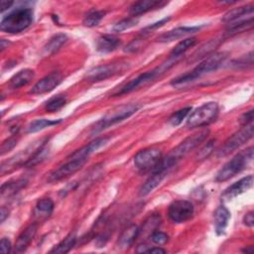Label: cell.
I'll return each instance as SVG.
<instances>
[{
	"instance_id": "9",
	"label": "cell",
	"mask_w": 254,
	"mask_h": 254,
	"mask_svg": "<svg viewBox=\"0 0 254 254\" xmlns=\"http://www.w3.org/2000/svg\"><path fill=\"white\" fill-rule=\"evenodd\" d=\"M162 159V152L156 148H148L141 150L134 157L135 167L142 171L147 172L153 170Z\"/></svg>"
},
{
	"instance_id": "5",
	"label": "cell",
	"mask_w": 254,
	"mask_h": 254,
	"mask_svg": "<svg viewBox=\"0 0 254 254\" xmlns=\"http://www.w3.org/2000/svg\"><path fill=\"white\" fill-rule=\"evenodd\" d=\"M218 112L219 107L216 102H206L197 107L194 111H192L190 114L187 120V127L192 129L206 126L216 119Z\"/></svg>"
},
{
	"instance_id": "10",
	"label": "cell",
	"mask_w": 254,
	"mask_h": 254,
	"mask_svg": "<svg viewBox=\"0 0 254 254\" xmlns=\"http://www.w3.org/2000/svg\"><path fill=\"white\" fill-rule=\"evenodd\" d=\"M193 205L190 201L180 199L173 201L168 208V216L169 218L176 222L182 223L190 219L193 215Z\"/></svg>"
},
{
	"instance_id": "29",
	"label": "cell",
	"mask_w": 254,
	"mask_h": 254,
	"mask_svg": "<svg viewBox=\"0 0 254 254\" xmlns=\"http://www.w3.org/2000/svg\"><path fill=\"white\" fill-rule=\"evenodd\" d=\"M67 41V37L64 34H57L52 37L45 46V52L47 54H53L60 50V48Z\"/></svg>"
},
{
	"instance_id": "31",
	"label": "cell",
	"mask_w": 254,
	"mask_h": 254,
	"mask_svg": "<svg viewBox=\"0 0 254 254\" xmlns=\"http://www.w3.org/2000/svg\"><path fill=\"white\" fill-rule=\"evenodd\" d=\"M104 15H105L104 11L91 10L85 15L82 23L85 27H95L100 23V21L103 19Z\"/></svg>"
},
{
	"instance_id": "18",
	"label": "cell",
	"mask_w": 254,
	"mask_h": 254,
	"mask_svg": "<svg viewBox=\"0 0 254 254\" xmlns=\"http://www.w3.org/2000/svg\"><path fill=\"white\" fill-rule=\"evenodd\" d=\"M168 172L162 170H153V174L149 177V179L142 185L139 190L140 196H145L149 194L153 190H155L164 180Z\"/></svg>"
},
{
	"instance_id": "39",
	"label": "cell",
	"mask_w": 254,
	"mask_h": 254,
	"mask_svg": "<svg viewBox=\"0 0 254 254\" xmlns=\"http://www.w3.org/2000/svg\"><path fill=\"white\" fill-rule=\"evenodd\" d=\"M170 20V18H165L163 20H160L159 22H156V23H153L149 26H147L146 28H144L142 31H141V35H146V34H149L151 33L153 30H156L158 28H160L161 26H163L165 23H167L168 21Z\"/></svg>"
},
{
	"instance_id": "4",
	"label": "cell",
	"mask_w": 254,
	"mask_h": 254,
	"mask_svg": "<svg viewBox=\"0 0 254 254\" xmlns=\"http://www.w3.org/2000/svg\"><path fill=\"white\" fill-rule=\"evenodd\" d=\"M252 159H253V147L250 146L246 150L235 155L226 164H224L223 167L217 172L215 176V181L218 183H221L231 179L236 174L240 173L243 169H245V167H247L248 164L251 163Z\"/></svg>"
},
{
	"instance_id": "42",
	"label": "cell",
	"mask_w": 254,
	"mask_h": 254,
	"mask_svg": "<svg viewBox=\"0 0 254 254\" xmlns=\"http://www.w3.org/2000/svg\"><path fill=\"white\" fill-rule=\"evenodd\" d=\"M0 248H1V252L4 254H7L10 252L11 250V243L9 241V239L7 238H2L1 239V243H0Z\"/></svg>"
},
{
	"instance_id": "44",
	"label": "cell",
	"mask_w": 254,
	"mask_h": 254,
	"mask_svg": "<svg viewBox=\"0 0 254 254\" xmlns=\"http://www.w3.org/2000/svg\"><path fill=\"white\" fill-rule=\"evenodd\" d=\"M13 5L12 1H7V0H2L1 1V13H3L5 10L9 9Z\"/></svg>"
},
{
	"instance_id": "36",
	"label": "cell",
	"mask_w": 254,
	"mask_h": 254,
	"mask_svg": "<svg viewBox=\"0 0 254 254\" xmlns=\"http://www.w3.org/2000/svg\"><path fill=\"white\" fill-rule=\"evenodd\" d=\"M253 54L249 53V55H246L236 61L233 62V64L237 67V68H247L248 66H252L253 64Z\"/></svg>"
},
{
	"instance_id": "40",
	"label": "cell",
	"mask_w": 254,
	"mask_h": 254,
	"mask_svg": "<svg viewBox=\"0 0 254 254\" xmlns=\"http://www.w3.org/2000/svg\"><path fill=\"white\" fill-rule=\"evenodd\" d=\"M212 150H213V142L211 141V142H208V144L205 145V146L199 151L197 157L199 158V160H202V159L206 158V157L211 153Z\"/></svg>"
},
{
	"instance_id": "43",
	"label": "cell",
	"mask_w": 254,
	"mask_h": 254,
	"mask_svg": "<svg viewBox=\"0 0 254 254\" xmlns=\"http://www.w3.org/2000/svg\"><path fill=\"white\" fill-rule=\"evenodd\" d=\"M243 222L246 226L252 227L254 225V216H253V211L247 212L244 217H243Z\"/></svg>"
},
{
	"instance_id": "7",
	"label": "cell",
	"mask_w": 254,
	"mask_h": 254,
	"mask_svg": "<svg viewBox=\"0 0 254 254\" xmlns=\"http://www.w3.org/2000/svg\"><path fill=\"white\" fill-rule=\"evenodd\" d=\"M253 136V123H249L247 125H244L242 129L234 133L232 136H230L224 144L219 148L217 151L218 157H224L242 146L244 143H246L248 140H250Z\"/></svg>"
},
{
	"instance_id": "47",
	"label": "cell",
	"mask_w": 254,
	"mask_h": 254,
	"mask_svg": "<svg viewBox=\"0 0 254 254\" xmlns=\"http://www.w3.org/2000/svg\"><path fill=\"white\" fill-rule=\"evenodd\" d=\"M243 252H246V253H252L253 252V247L250 246V248H245L242 250Z\"/></svg>"
},
{
	"instance_id": "15",
	"label": "cell",
	"mask_w": 254,
	"mask_h": 254,
	"mask_svg": "<svg viewBox=\"0 0 254 254\" xmlns=\"http://www.w3.org/2000/svg\"><path fill=\"white\" fill-rule=\"evenodd\" d=\"M253 15V5H246L241 6L238 8H234L230 11H228L222 18V21L229 24H234L238 22H242L247 20V18H244L245 16L251 17ZM250 19V18H248Z\"/></svg>"
},
{
	"instance_id": "14",
	"label": "cell",
	"mask_w": 254,
	"mask_h": 254,
	"mask_svg": "<svg viewBox=\"0 0 254 254\" xmlns=\"http://www.w3.org/2000/svg\"><path fill=\"white\" fill-rule=\"evenodd\" d=\"M253 185V176H247L245 178H242L241 180H239L238 182L232 184L231 186H229L222 193V197L225 199H230V198H234L237 195L247 191L249 189L252 188Z\"/></svg>"
},
{
	"instance_id": "2",
	"label": "cell",
	"mask_w": 254,
	"mask_h": 254,
	"mask_svg": "<svg viewBox=\"0 0 254 254\" xmlns=\"http://www.w3.org/2000/svg\"><path fill=\"white\" fill-rule=\"evenodd\" d=\"M33 22V10L26 7L17 8L4 16L0 23L2 32L17 34L26 30Z\"/></svg>"
},
{
	"instance_id": "45",
	"label": "cell",
	"mask_w": 254,
	"mask_h": 254,
	"mask_svg": "<svg viewBox=\"0 0 254 254\" xmlns=\"http://www.w3.org/2000/svg\"><path fill=\"white\" fill-rule=\"evenodd\" d=\"M148 253H157V254H163L166 253V251L164 249H162L161 247H153L147 250Z\"/></svg>"
},
{
	"instance_id": "8",
	"label": "cell",
	"mask_w": 254,
	"mask_h": 254,
	"mask_svg": "<svg viewBox=\"0 0 254 254\" xmlns=\"http://www.w3.org/2000/svg\"><path fill=\"white\" fill-rule=\"evenodd\" d=\"M88 158H72L69 157L68 161L64 164L61 165L59 168L55 169L48 177L49 183H56L70 177L71 175L75 174L79 171L83 165L86 163Z\"/></svg>"
},
{
	"instance_id": "38",
	"label": "cell",
	"mask_w": 254,
	"mask_h": 254,
	"mask_svg": "<svg viewBox=\"0 0 254 254\" xmlns=\"http://www.w3.org/2000/svg\"><path fill=\"white\" fill-rule=\"evenodd\" d=\"M17 143V139L15 137H11L8 138L7 140H5L2 145H1V155H4L5 153L9 152L11 149L14 148V146Z\"/></svg>"
},
{
	"instance_id": "21",
	"label": "cell",
	"mask_w": 254,
	"mask_h": 254,
	"mask_svg": "<svg viewBox=\"0 0 254 254\" xmlns=\"http://www.w3.org/2000/svg\"><path fill=\"white\" fill-rule=\"evenodd\" d=\"M109 139H110L109 137L97 138L94 141L90 142L88 145H86V146L76 150L75 152H73L69 157H72V158H88L90 154H92L93 152H95L96 150H98L99 148L104 146L108 142Z\"/></svg>"
},
{
	"instance_id": "30",
	"label": "cell",
	"mask_w": 254,
	"mask_h": 254,
	"mask_svg": "<svg viewBox=\"0 0 254 254\" xmlns=\"http://www.w3.org/2000/svg\"><path fill=\"white\" fill-rule=\"evenodd\" d=\"M195 43H196V39L193 38V37L185 39L184 41L180 42V43L172 50V52H171V54H170L171 58L177 59L178 57L182 56L186 51H188L190 48L193 47Z\"/></svg>"
},
{
	"instance_id": "26",
	"label": "cell",
	"mask_w": 254,
	"mask_h": 254,
	"mask_svg": "<svg viewBox=\"0 0 254 254\" xmlns=\"http://www.w3.org/2000/svg\"><path fill=\"white\" fill-rule=\"evenodd\" d=\"M76 242V235L74 232H70L68 235L65 236V238L61 241L57 246H55L51 253H59V254H64L71 250V248L74 246Z\"/></svg>"
},
{
	"instance_id": "3",
	"label": "cell",
	"mask_w": 254,
	"mask_h": 254,
	"mask_svg": "<svg viewBox=\"0 0 254 254\" xmlns=\"http://www.w3.org/2000/svg\"><path fill=\"white\" fill-rule=\"evenodd\" d=\"M140 107L141 106L137 103H129V104H123V105L117 106L109 110L99 121H97L94 124L91 132L93 134L98 133L118 122H121L129 118L134 113H136L140 109Z\"/></svg>"
},
{
	"instance_id": "41",
	"label": "cell",
	"mask_w": 254,
	"mask_h": 254,
	"mask_svg": "<svg viewBox=\"0 0 254 254\" xmlns=\"http://www.w3.org/2000/svg\"><path fill=\"white\" fill-rule=\"evenodd\" d=\"M242 125H247L253 121V109H250L246 113L243 114V116L240 119Z\"/></svg>"
},
{
	"instance_id": "22",
	"label": "cell",
	"mask_w": 254,
	"mask_h": 254,
	"mask_svg": "<svg viewBox=\"0 0 254 254\" xmlns=\"http://www.w3.org/2000/svg\"><path fill=\"white\" fill-rule=\"evenodd\" d=\"M120 44V40L115 36L102 35L96 41V50L100 53H110L115 51Z\"/></svg>"
},
{
	"instance_id": "16",
	"label": "cell",
	"mask_w": 254,
	"mask_h": 254,
	"mask_svg": "<svg viewBox=\"0 0 254 254\" xmlns=\"http://www.w3.org/2000/svg\"><path fill=\"white\" fill-rule=\"evenodd\" d=\"M37 228L38 225L37 223H32L30 224L28 227H26L22 233L18 236L16 243H15V251L16 252H24L28 246L30 245V243L32 242V240L34 239L36 232H37Z\"/></svg>"
},
{
	"instance_id": "6",
	"label": "cell",
	"mask_w": 254,
	"mask_h": 254,
	"mask_svg": "<svg viewBox=\"0 0 254 254\" xmlns=\"http://www.w3.org/2000/svg\"><path fill=\"white\" fill-rule=\"evenodd\" d=\"M207 135H208V130L204 129V130H201V131L186 138L175 149L172 150V152L167 156V158L172 163H174L176 165L181 159H183L191 150H193L201 142H203L205 140V138L207 137Z\"/></svg>"
},
{
	"instance_id": "35",
	"label": "cell",
	"mask_w": 254,
	"mask_h": 254,
	"mask_svg": "<svg viewBox=\"0 0 254 254\" xmlns=\"http://www.w3.org/2000/svg\"><path fill=\"white\" fill-rule=\"evenodd\" d=\"M136 23H137V20H135L134 18H126V19H123V20L119 21L118 23H116L113 27V30L115 32H122V31L132 28L133 26L136 25Z\"/></svg>"
},
{
	"instance_id": "17",
	"label": "cell",
	"mask_w": 254,
	"mask_h": 254,
	"mask_svg": "<svg viewBox=\"0 0 254 254\" xmlns=\"http://www.w3.org/2000/svg\"><path fill=\"white\" fill-rule=\"evenodd\" d=\"M167 2L165 1H157V0H142L135 2L130 6L129 12L132 16H139L151 10L161 8L166 5Z\"/></svg>"
},
{
	"instance_id": "13",
	"label": "cell",
	"mask_w": 254,
	"mask_h": 254,
	"mask_svg": "<svg viewBox=\"0 0 254 254\" xmlns=\"http://www.w3.org/2000/svg\"><path fill=\"white\" fill-rule=\"evenodd\" d=\"M120 69L121 64H107L98 65L87 71L86 78L89 81H99L118 73Z\"/></svg>"
},
{
	"instance_id": "1",
	"label": "cell",
	"mask_w": 254,
	"mask_h": 254,
	"mask_svg": "<svg viewBox=\"0 0 254 254\" xmlns=\"http://www.w3.org/2000/svg\"><path fill=\"white\" fill-rule=\"evenodd\" d=\"M226 58H227V54L224 52L214 53L213 55H210L207 58H205L190 71L174 78L171 83L172 85L177 86V85H182V84L190 82L205 73H208L217 69L224 63Z\"/></svg>"
},
{
	"instance_id": "20",
	"label": "cell",
	"mask_w": 254,
	"mask_h": 254,
	"mask_svg": "<svg viewBox=\"0 0 254 254\" xmlns=\"http://www.w3.org/2000/svg\"><path fill=\"white\" fill-rule=\"evenodd\" d=\"M214 227L218 235H221L225 232V229L228 225L230 218V212L224 205H219L214 211Z\"/></svg>"
},
{
	"instance_id": "25",
	"label": "cell",
	"mask_w": 254,
	"mask_h": 254,
	"mask_svg": "<svg viewBox=\"0 0 254 254\" xmlns=\"http://www.w3.org/2000/svg\"><path fill=\"white\" fill-rule=\"evenodd\" d=\"M139 235V227L135 224L129 225L120 235L118 239V247L120 249H126L130 247L133 242L138 238Z\"/></svg>"
},
{
	"instance_id": "33",
	"label": "cell",
	"mask_w": 254,
	"mask_h": 254,
	"mask_svg": "<svg viewBox=\"0 0 254 254\" xmlns=\"http://www.w3.org/2000/svg\"><path fill=\"white\" fill-rule=\"evenodd\" d=\"M66 103V98L64 95H57L52 97L50 100L47 101L45 105V110L47 112H55L61 109Z\"/></svg>"
},
{
	"instance_id": "19",
	"label": "cell",
	"mask_w": 254,
	"mask_h": 254,
	"mask_svg": "<svg viewBox=\"0 0 254 254\" xmlns=\"http://www.w3.org/2000/svg\"><path fill=\"white\" fill-rule=\"evenodd\" d=\"M198 30H199V27H178V28H175V29L161 35L158 38V41L162 42V43L173 42V41L181 39L187 35L192 34Z\"/></svg>"
},
{
	"instance_id": "23",
	"label": "cell",
	"mask_w": 254,
	"mask_h": 254,
	"mask_svg": "<svg viewBox=\"0 0 254 254\" xmlns=\"http://www.w3.org/2000/svg\"><path fill=\"white\" fill-rule=\"evenodd\" d=\"M35 76L34 70L30 68H25L14 74L9 80V86L13 89L20 88L24 85H27Z\"/></svg>"
},
{
	"instance_id": "24",
	"label": "cell",
	"mask_w": 254,
	"mask_h": 254,
	"mask_svg": "<svg viewBox=\"0 0 254 254\" xmlns=\"http://www.w3.org/2000/svg\"><path fill=\"white\" fill-rule=\"evenodd\" d=\"M54 210V202L51 198L40 199L34 209V216L38 221L47 219Z\"/></svg>"
},
{
	"instance_id": "32",
	"label": "cell",
	"mask_w": 254,
	"mask_h": 254,
	"mask_svg": "<svg viewBox=\"0 0 254 254\" xmlns=\"http://www.w3.org/2000/svg\"><path fill=\"white\" fill-rule=\"evenodd\" d=\"M160 222H161V217L160 215L158 214H153L152 216H150L146 221L145 223L143 224L142 226V229L139 228V233L143 232V235H146L147 233L149 235H151L155 230L156 228L160 225Z\"/></svg>"
},
{
	"instance_id": "12",
	"label": "cell",
	"mask_w": 254,
	"mask_h": 254,
	"mask_svg": "<svg viewBox=\"0 0 254 254\" xmlns=\"http://www.w3.org/2000/svg\"><path fill=\"white\" fill-rule=\"evenodd\" d=\"M160 75L161 74L159 73L157 68H155L153 70H150V71H146L144 73H141L138 76H136L135 78H133L132 80H130L128 83H126L124 86H122L120 88V90L117 91L115 94L116 95H122V94L129 93V92L139 88L140 86L145 85L146 83L150 82L151 80L155 79L157 76H160Z\"/></svg>"
},
{
	"instance_id": "46",
	"label": "cell",
	"mask_w": 254,
	"mask_h": 254,
	"mask_svg": "<svg viewBox=\"0 0 254 254\" xmlns=\"http://www.w3.org/2000/svg\"><path fill=\"white\" fill-rule=\"evenodd\" d=\"M7 216H8V209H6L4 206H2V208H1V222H3Z\"/></svg>"
},
{
	"instance_id": "28",
	"label": "cell",
	"mask_w": 254,
	"mask_h": 254,
	"mask_svg": "<svg viewBox=\"0 0 254 254\" xmlns=\"http://www.w3.org/2000/svg\"><path fill=\"white\" fill-rule=\"evenodd\" d=\"M62 122V119L58 120H51V119H37L34 120L29 124L27 127V132L28 133H35L38 131H41L47 127H51L54 125H57Z\"/></svg>"
},
{
	"instance_id": "11",
	"label": "cell",
	"mask_w": 254,
	"mask_h": 254,
	"mask_svg": "<svg viewBox=\"0 0 254 254\" xmlns=\"http://www.w3.org/2000/svg\"><path fill=\"white\" fill-rule=\"evenodd\" d=\"M63 80V75L59 71H54L40 79L30 90L33 94H43L55 89Z\"/></svg>"
},
{
	"instance_id": "34",
	"label": "cell",
	"mask_w": 254,
	"mask_h": 254,
	"mask_svg": "<svg viewBox=\"0 0 254 254\" xmlns=\"http://www.w3.org/2000/svg\"><path fill=\"white\" fill-rule=\"evenodd\" d=\"M191 111V107L188 106V107H185L183 109H180L178 110L177 112L173 113L170 118H169V123L172 125V126H178L180 125L183 120L189 115V113Z\"/></svg>"
},
{
	"instance_id": "27",
	"label": "cell",
	"mask_w": 254,
	"mask_h": 254,
	"mask_svg": "<svg viewBox=\"0 0 254 254\" xmlns=\"http://www.w3.org/2000/svg\"><path fill=\"white\" fill-rule=\"evenodd\" d=\"M27 184V181L25 180H17L14 182H7L2 185L1 187V196H10L18 192L21 189H23Z\"/></svg>"
},
{
	"instance_id": "37",
	"label": "cell",
	"mask_w": 254,
	"mask_h": 254,
	"mask_svg": "<svg viewBox=\"0 0 254 254\" xmlns=\"http://www.w3.org/2000/svg\"><path fill=\"white\" fill-rule=\"evenodd\" d=\"M168 235L164 232L161 231H154L151 235H150V239L153 243L157 244V245H163L168 241Z\"/></svg>"
}]
</instances>
